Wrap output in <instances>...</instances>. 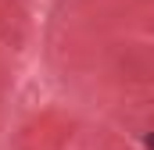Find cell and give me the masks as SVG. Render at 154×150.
<instances>
[{
	"mask_svg": "<svg viewBox=\"0 0 154 150\" xmlns=\"http://www.w3.org/2000/svg\"><path fill=\"white\" fill-rule=\"evenodd\" d=\"M143 143H147V150H154V136H147V140H143Z\"/></svg>",
	"mask_w": 154,
	"mask_h": 150,
	"instance_id": "obj_1",
	"label": "cell"
}]
</instances>
